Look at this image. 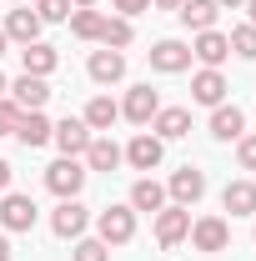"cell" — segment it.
<instances>
[{"instance_id":"obj_1","label":"cell","mask_w":256,"mask_h":261,"mask_svg":"<svg viewBox=\"0 0 256 261\" xmlns=\"http://www.w3.org/2000/svg\"><path fill=\"white\" fill-rule=\"evenodd\" d=\"M45 186H50V191L61 196V201H70V196H75L81 186H86V166L75 161V156H61V161H56L50 171H45Z\"/></svg>"},{"instance_id":"obj_2","label":"cell","mask_w":256,"mask_h":261,"mask_svg":"<svg viewBox=\"0 0 256 261\" xmlns=\"http://www.w3.org/2000/svg\"><path fill=\"white\" fill-rule=\"evenodd\" d=\"M96 231H100L106 246H121V241L136 236V211H131V206H111V211L96 216Z\"/></svg>"},{"instance_id":"obj_3","label":"cell","mask_w":256,"mask_h":261,"mask_svg":"<svg viewBox=\"0 0 256 261\" xmlns=\"http://www.w3.org/2000/svg\"><path fill=\"white\" fill-rule=\"evenodd\" d=\"M186 236H191V211H186V206H171V211L161 206L156 211V241L161 246H176V241H186Z\"/></svg>"},{"instance_id":"obj_4","label":"cell","mask_w":256,"mask_h":261,"mask_svg":"<svg viewBox=\"0 0 256 261\" xmlns=\"http://www.w3.org/2000/svg\"><path fill=\"white\" fill-rule=\"evenodd\" d=\"M50 141L61 146L65 156H86V146H91V126L75 121V116H65L61 126H50Z\"/></svg>"},{"instance_id":"obj_5","label":"cell","mask_w":256,"mask_h":261,"mask_svg":"<svg viewBox=\"0 0 256 261\" xmlns=\"http://www.w3.org/2000/svg\"><path fill=\"white\" fill-rule=\"evenodd\" d=\"M191 241H196V251H226L231 226L221 216H201V221H191Z\"/></svg>"},{"instance_id":"obj_6","label":"cell","mask_w":256,"mask_h":261,"mask_svg":"<svg viewBox=\"0 0 256 261\" xmlns=\"http://www.w3.org/2000/svg\"><path fill=\"white\" fill-rule=\"evenodd\" d=\"M0 226H5V231H31L35 226V201L10 191L5 201H0Z\"/></svg>"},{"instance_id":"obj_7","label":"cell","mask_w":256,"mask_h":261,"mask_svg":"<svg viewBox=\"0 0 256 261\" xmlns=\"http://www.w3.org/2000/svg\"><path fill=\"white\" fill-rule=\"evenodd\" d=\"M156 111H161V96L151 91V86H136V91L126 96V106H121V116H126V121H136V126L156 121Z\"/></svg>"},{"instance_id":"obj_8","label":"cell","mask_w":256,"mask_h":261,"mask_svg":"<svg viewBox=\"0 0 256 261\" xmlns=\"http://www.w3.org/2000/svg\"><path fill=\"white\" fill-rule=\"evenodd\" d=\"M10 100H15L20 111H40V106L50 100V86H45V75H20V81L10 86Z\"/></svg>"},{"instance_id":"obj_9","label":"cell","mask_w":256,"mask_h":261,"mask_svg":"<svg viewBox=\"0 0 256 261\" xmlns=\"http://www.w3.org/2000/svg\"><path fill=\"white\" fill-rule=\"evenodd\" d=\"M161 156H166V141H161V136H136L126 146V161L136 166V171H156Z\"/></svg>"},{"instance_id":"obj_10","label":"cell","mask_w":256,"mask_h":261,"mask_svg":"<svg viewBox=\"0 0 256 261\" xmlns=\"http://www.w3.org/2000/svg\"><path fill=\"white\" fill-rule=\"evenodd\" d=\"M191 56L206 65V70H216V65L231 56V40H226L221 31H201V35H196V45H191Z\"/></svg>"},{"instance_id":"obj_11","label":"cell","mask_w":256,"mask_h":261,"mask_svg":"<svg viewBox=\"0 0 256 261\" xmlns=\"http://www.w3.org/2000/svg\"><path fill=\"white\" fill-rule=\"evenodd\" d=\"M201 191H206V176L191 171V166H181V171L171 176V201H176V206H196Z\"/></svg>"},{"instance_id":"obj_12","label":"cell","mask_w":256,"mask_h":261,"mask_svg":"<svg viewBox=\"0 0 256 261\" xmlns=\"http://www.w3.org/2000/svg\"><path fill=\"white\" fill-rule=\"evenodd\" d=\"M216 10H221V5H216V0H181V10H176V15H181V25H186V31H211V25H216Z\"/></svg>"},{"instance_id":"obj_13","label":"cell","mask_w":256,"mask_h":261,"mask_svg":"<svg viewBox=\"0 0 256 261\" xmlns=\"http://www.w3.org/2000/svg\"><path fill=\"white\" fill-rule=\"evenodd\" d=\"M40 25H45V20H40L35 10H10L0 31L10 35V40H20V45H31V40H40Z\"/></svg>"},{"instance_id":"obj_14","label":"cell","mask_w":256,"mask_h":261,"mask_svg":"<svg viewBox=\"0 0 256 261\" xmlns=\"http://www.w3.org/2000/svg\"><path fill=\"white\" fill-rule=\"evenodd\" d=\"M50 226H56V236H75V241H81V231H86V206H81L75 196L61 201L56 216H50Z\"/></svg>"},{"instance_id":"obj_15","label":"cell","mask_w":256,"mask_h":261,"mask_svg":"<svg viewBox=\"0 0 256 261\" xmlns=\"http://www.w3.org/2000/svg\"><path fill=\"white\" fill-rule=\"evenodd\" d=\"M151 65H156V70H186V65H191V45H181V40H156V45H151Z\"/></svg>"},{"instance_id":"obj_16","label":"cell","mask_w":256,"mask_h":261,"mask_svg":"<svg viewBox=\"0 0 256 261\" xmlns=\"http://www.w3.org/2000/svg\"><path fill=\"white\" fill-rule=\"evenodd\" d=\"M121 146L111 141V136H91V146H86V161H91V171H116L121 166Z\"/></svg>"},{"instance_id":"obj_17","label":"cell","mask_w":256,"mask_h":261,"mask_svg":"<svg viewBox=\"0 0 256 261\" xmlns=\"http://www.w3.org/2000/svg\"><path fill=\"white\" fill-rule=\"evenodd\" d=\"M15 141H20V146H45V141H50V121H45V116H40V111H20V126H15Z\"/></svg>"},{"instance_id":"obj_18","label":"cell","mask_w":256,"mask_h":261,"mask_svg":"<svg viewBox=\"0 0 256 261\" xmlns=\"http://www.w3.org/2000/svg\"><path fill=\"white\" fill-rule=\"evenodd\" d=\"M221 206L231 211V216H256V186L251 181H231L221 191Z\"/></svg>"},{"instance_id":"obj_19","label":"cell","mask_w":256,"mask_h":261,"mask_svg":"<svg viewBox=\"0 0 256 261\" xmlns=\"http://www.w3.org/2000/svg\"><path fill=\"white\" fill-rule=\"evenodd\" d=\"M186 130H191V111H181V106L156 111V136H161V141H181Z\"/></svg>"},{"instance_id":"obj_20","label":"cell","mask_w":256,"mask_h":261,"mask_svg":"<svg viewBox=\"0 0 256 261\" xmlns=\"http://www.w3.org/2000/svg\"><path fill=\"white\" fill-rule=\"evenodd\" d=\"M121 75H126V56H121V50H96V56H91V81L111 86V81H121Z\"/></svg>"},{"instance_id":"obj_21","label":"cell","mask_w":256,"mask_h":261,"mask_svg":"<svg viewBox=\"0 0 256 261\" xmlns=\"http://www.w3.org/2000/svg\"><path fill=\"white\" fill-rule=\"evenodd\" d=\"M20 61H25V75H50L56 70V45H40V40H31L25 50H20Z\"/></svg>"},{"instance_id":"obj_22","label":"cell","mask_w":256,"mask_h":261,"mask_svg":"<svg viewBox=\"0 0 256 261\" xmlns=\"http://www.w3.org/2000/svg\"><path fill=\"white\" fill-rule=\"evenodd\" d=\"M191 96L201 100V106H221L226 100V81H221V70H201L191 81Z\"/></svg>"},{"instance_id":"obj_23","label":"cell","mask_w":256,"mask_h":261,"mask_svg":"<svg viewBox=\"0 0 256 261\" xmlns=\"http://www.w3.org/2000/svg\"><path fill=\"white\" fill-rule=\"evenodd\" d=\"M166 206V186H156L151 176L131 186V211H161Z\"/></svg>"},{"instance_id":"obj_24","label":"cell","mask_w":256,"mask_h":261,"mask_svg":"<svg viewBox=\"0 0 256 261\" xmlns=\"http://www.w3.org/2000/svg\"><path fill=\"white\" fill-rule=\"evenodd\" d=\"M116 116H121V106H116L111 96H96L91 106H86V116H81V121H86L91 130H111V126H116Z\"/></svg>"},{"instance_id":"obj_25","label":"cell","mask_w":256,"mask_h":261,"mask_svg":"<svg viewBox=\"0 0 256 261\" xmlns=\"http://www.w3.org/2000/svg\"><path fill=\"white\" fill-rule=\"evenodd\" d=\"M211 130H216L221 141H236V136L246 130V116H241L236 106H216V116H211Z\"/></svg>"},{"instance_id":"obj_26","label":"cell","mask_w":256,"mask_h":261,"mask_svg":"<svg viewBox=\"0 0 256 261\" xmlns=\"http://www.w3.org/2000/svg\"><path fill=\"white\" fill-rule=\"evenodd\" d=\"M100 25H106V15L91 10V5L86 10H70V31L81 35V40H100Z\"/></svg>"},{"instance_id":"obj_27","label":"cell","mask_w":256,"mask_h":261,"mask_svg":"<svg viewBox=\"0 0 256 261\" xmlns=\"http://www.w3.org/2000/svg\"><path fill=\"white\" fill-rule=\"evenodd\" d=\"M100 45H106V50H121V45H131V20H126V15H116V20L106 15V25H100Z\"/></svg>"},{"instance_id":"obj_28","label":"cell","mask_w":256,"mask_h":261,"mask_svg":"<svg viewBox=\"0 0 256 261\" xmlns=\"http://www.w3.org/2000/svg\"><path fill=\"white\" fill-rule=\"evenodd\" d=\"M226 40H231V50H236L241 61H256V25H236Z\"/></svg>"},{"instance_id":"obj_29","label":"cell","mask_w":256,"mask_h":261,"mask_svg":"<svg viewBox=\"0 0 256 261\" xmlns=\"http://www.w3.org/2000/svg\"><path fill=\"white\" fill-rule=\"evenodd\" d=\"M40 20H70V0H35Z\"/></svg>"},{"instance_id":"obj_30","label":"cell","mask_w":256,"mask_h":261,"mask_svg":"<svg viewBox=\"0 0 256 261\" xmlns=\"http://www.w3.org/2000/svg\"><path fill=\"white\" fill-rule=\"evenodd\" d=\"M75 261H111V251H106V241H75Z\"/></svg>"},{"instance_id":"obj_31","label":"cell","mask_w":256,"mask_h":261,"mask_svg":"<svg viewBox=\"0 0 256 261\" xmlns=\"http://www.w3.org/2000/svg\"><path fill=\"white\" fill-rule=\"evenodd\" d=\"M15 126H20V106L0 96V136H15Z\"/></svg>"},{"instance_id":"obj_32","label":"cell","mask_w":256,"mask_h":261,"mask_svg":"<svg viewBox=\"0 0 256 261\" xmlns=\"http://www.w3.org/2000/svg\"><path fill=\"white\" fill-rule=\"evenodd\" d=\"M236 156H241L246 171H256V136H241V151H236Z\"/></svg>"},{"instance_id":"obj_33","label":"cell","mask_w":256,"mask_h":261,"mask_svg":"<svg viewBox=\"0 0 256 261\" xmlns=\"http://www.w3.org/2000/svg\"><path fill=\"white\" fill-rule=\"evenodd\" d=\"M116 10H121V15H141V10H151V0H116Z\"/></svg>"},{"instance_id":"obj_34","label":"cell","mask_w":256,"mask_h":261,"mask_svg":"<svg viewBox=\"0 0 256 261\" xmlns=\"http://www.w3.org/2000/svg\"><path fill=\"white\" fill-rule=\"evenodd\" d=\"M10 186V161H0V191Z\"/></svg>"},{"instance_id":"obj_35","label":"cell","mask_w":256,"mask_h":261,"mask_svg":"<svg viewBox=\"0 0 256 261\" xmlns=\"http://www.w3.org/2000/svg\"><path fill=\"white\" fill-rule=\"evenodd\" d=\"M151 5H161V10H181V0H151Z\"/></svg>"},{"instance_id":"obj_36","label":"cell","mask_w":256,"mask_h":261,"mask_svg":"<svg viewBox=\"0 0 256 261\" xmlns=\"http://www.w3.org/2000/svg\"><path fill=\"white\" fill-rule=\"evenodd\" d=\"M0 261H10V241L5 236H0Z\"/></svg>"},{"instance_id":"obj_37","label":"cell","mask_w":256,"mask_h":261,"mask_svg":"<svg viewBox=\"0 0 256 261\" xmlns=\"http://www.w3.org/2000/svg\"><path fill=\"white\" fill-rule=\"evenodd\" d=\"M216 5H221V10H231V5H246V0H216Z\"/></svg>"},{"instance_id":"obj_38","label":"cell","mask_w":256,"mask_h":261,"mask_svg":"<svg viewBox=\"0 0 256 261\" xmlns=\"http://www.w3.org/2000/svg\"><path fill=\"white\" fill-rule=\"evenodd\" d=\"M246 10H251V25H256V0H246Z\"/></svg>"},{"instance_id":"obj_39","label":"cell","mask_w":256,"mask_h":261,"mask_svg":"<svg viewBox=\"0 0 256 261\" xmlns=\"http://www.w3.org/2000/svg\"><path fill=\"white\" fill-rule=\"evenodd\" d=\"M70 5H81V10H86V5H96V0H70Z\"/></svg>"},{"instance_id":"obj_40","label":"cell","mask_w":256,"mask_h":261,"mask_svg":"<svg viewBox=\"0 0 256 261\" xmlns=\"http://www.w3.org/2000/svg\"><path fill=\"white\" fill-rule=\"evenodd\" d=\"M5 91H10V81H5V75H0V96H5Z\"/></svg>"},{"instance_id":"obj_41","label":"cell","mask_w":256,"mask_h":261,"mask_svg":"<svg viewBox=\"0 0 256 261\" xmlns=\"http://www.w3.org/2000/svg\"><path fill=\"white\" fill-rule=\"evenodd\" d=\"M5 40H10V35H5V31H0V56H5Z\"/></svg>"}]
</instances>
